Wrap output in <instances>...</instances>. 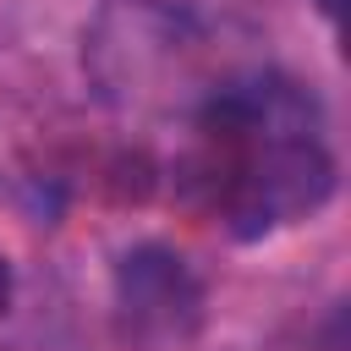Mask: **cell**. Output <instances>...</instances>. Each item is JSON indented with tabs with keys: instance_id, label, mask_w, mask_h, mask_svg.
<instances>
[{
	"instance_id": "1",
	"label": "cell",
	"mask_w": 351,
	"mask_h": 351,
	"mask_svg": "<svg viewBox=\"0 0 351 351\" xmlns=\"http://www.w3.org/2000/svg\"><path fill=\"white\" fill-rule=\"evenodd\" d=\"M219 154L203 165V186L214 214L236 236H263L274 225L307 219L335 192V159L318 132L258 137V143H214Z\"/></svg>"
},
{
	"instance_id": "3",
	"label": "cell",
	"mask_w": 351,
	"mask_h": 351,
	"mask_svg": "<svg viewBox=\"0 0 351 351\" xmlns=\"http://www.w3.org/2000/svg\"><path fill=\"white\" fill-rule=\"evenodd\" d=\"M11 313V263L0 258V318Z\"/></svg>"
},
{
	"instance_id": "2",
	"label": "cell",
	"mask_w": 351,
	"mask_h": 351,
	"mask_svg": "<svg viewBox=\"0 0 351 351\" xmlns=\"http://www.w3.org/2000/svg\"><path fill=\"white\" fill-rule=\"evenodd\" d=\"M115 313H121V335L143 346L186 340L203 318V285L181 252L143 241L115 263Z\"/></svg>"
}]
</instances>
